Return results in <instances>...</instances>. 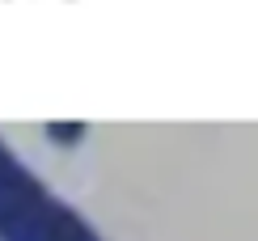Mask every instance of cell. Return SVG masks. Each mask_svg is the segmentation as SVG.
Here are the masks:
<instances>
[{"mask_svg":"<svg viewBox=\"0 0 258 241\" xmlns=\"http://www.w3.org/2000/svg\"><path fill=\"white\" fill-rule=\"evenodd\" d=\"M0 199H5L26 224H34L38 233L51 241H106L68 199H59L47 182L38 178L13 148L0 140Z\"/></svg>","mask_w":258,"mask_h":241,"instance_id":"6da1fadb","label":"cell"},{"mask_svg":"<svg viewBox=\"0 0 258 241\" xmlns=\"http://www.w3.org/2000/svg\"><path fill=\"white\" fill-rule=\"evenodd\" d=\"M0 241H51L47 233H38L34 224H26L21 216L0 199Z\"/></svg>","mask_w":258,"mask_h":241,"instance_id":"7a4b0ae2","label":"cell"},{"mask_svg":"<svg viewBox=\"0 0 258 241\" xmlns=\"http://www.w3.org/2000/svg\"><path fill=\"white\" fill-rule=\"evenodd\" d=\"M47 140L51 144H77V140H85V123H51Z\"/></svg>","mask_w":258,"mask_h":241,"instance_id":"3957f363","label":"cell"}]
</instances>
